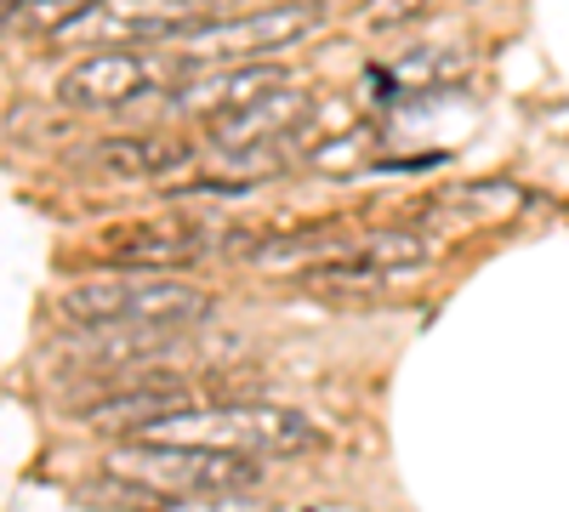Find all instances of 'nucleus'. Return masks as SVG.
<instances>
[{"label": "nucleus", "mask_w": 569, "mask_h": 512, "mask_svg": "<svg viewBox=\"0 0 569 512\" xmlns=\"http://www.w3.org/2000/svg\"><path fill=\"white\" fill-rule=\"evenodd\" d=\"M109 473L142 479L171 495H228V490H257L262 461L246 450H217V444H182V439H142L120 444L109 455Z\"/></svg>", "instance_id": "obj_4"}, {"label": "nucleus", "mask_w": 569, "mask_h": 512, "mask_svg": "<svg viewBox=\"0 0 569 512\" xmlns=\"http://www.w3.org/2000/svg\"><path fill=\"white\" fill-rule=\"evenodd\" d=\"M308 165L325 171V177H353V171L376 165V131L370 126H353L348 137H330V143H319L308 154Z\"/></svg>", "instance_id": "obj_13"}, {"label": "nucleus", "mask_w": 569, "mask_h": 512, "mask_svg": "<svg viewBox=\"0 0 569 512\" xmlns=\"http://www.w3.org/2000/svg\"><path fill=\"white\" fill-rule=\"evenodd\" d=\"M194 404V393H188V382L177 377H160V382H131V388H114L109 399H91L74 410L80 428H103V433H149L154 422H166V415L188 410Z\"/></svg>", "instance_id": "obj_7"}, {"label": "nucleus", "mask_w": 569, "mask_h": 512, "mask_svg": "<svg viewBox=\"0 0 569 512\" xmlns=\"http://www.w3.org/2000/svg\"><path fill=\"white\" fill-rule=\"evenodd\" d=\"M325 18L319 0H279V7H257L251 18H182V23H131L137 40H171L182 46V58L194 63H228L251 52H279L302 34H313Z\"/></svg>", "instance_id": "obj_1"}, {"label": "nucleus", "mask_w": 569, "mask_h": 512, "mask_svg": "<svg viewBox=\"0 0 569 512\" xmlns=\"http://www.w3.org/2000/svg\"><path fill=\"white\" fill-rule=\"evenodd\" d=\"M166 7L194 12V18H222V12H233V7H246V0H166Z\"/></svg>", "instance_id": "obj_15"}, {"label": "nucleus", "mask_w": 569, "mask_h": 512, "mask_svg": "<svg viewBox=\"0 0 569 512\" xmlns=\"http://www.w3.org/2000/svg\"><path fill=\"white\" fill-rule=\"evenodd\" d=\"M433 0H359V23H370V29H399V23H416Z\"/></svg>", "instance_id": "obj_14"}, {"label": "nucleus", "mask_w": 569, "mask_h": 512, "mask_svg": "<svg viewBox=\"0 0 569 512\" xmlns=\"http://www.w3.org/2000/svg\"><path fill=\"white\" fill-rule=\"evenodd\" d=\"M427 262H433V240H421V234H382V240L353 245L337 262L302 268V285L308 291H370V285H382V279L416 273Z\"/></svg>", "instance_id": "obj_5"}, {"label": "nucleus", "mask_w": 569, "mask_h": 512, "mask_svg": "<svg viewBox=\"0 0 569 512\" xmlns=\"http://www.w3.org/2000/svg\"><path fill=\"white\" fill-rule=\"evenodd\" d=\"M149 439H182V444H217L246 455H313L325 439L308 415L279 404H188L149 428Z\"/></svg>", "instance_id": "obj_2"}, {"label": "nucleus", "mask_w": 569, "mask_h": 512, "mask_svg": "<svg viewBox=\"0 0 569 512\" xmlns=\"http://www.w3.org/2000/svg\"><path fill=\"white\" fill-rule=\"evenodd\" d=\"M63 319L86 331H114V324H149V331H182L211 313V297L182 285V279H86L63 291Z\"/></svg>", "instance_id": "obj_3"}, {"label": "nucleus", "mask_w": 569, "mask_h": 512, "mask_svg": "<svg viewBox=\"0 0 569 512\" xmlns=\"http://www.w3.org/2000/svg\"><path fill=\"white\" fill-rule=\"evenodd\" d=\"M98 12V0H12L7 7V29L12 34H58L80 18Z\"/></svg>", "instance_id": "obj_12"}, {"label": "nucleus", "mask_w": 569, "mask_h": 512, "mask_svg": "<svg viewBox=\"0 0 569 512\" xmlns=\"http://www.w3.org/2000/svg\"><path fill=\"white\" fill-rule=\"evenodd\" d=\"M114 262L126 268H166V262H188L206 251V228H188V222H160V228H137V234H120L109 240Z\"/></svg>", "instance_id": "obj_10"}, {"label": "nucleus", "mask_w": 569, "mask_h": 512, "mask_svg": "<svg viewBox=\"0 0 569 512\" xmlns=\"http://www.w3.org/2000/svg\"><path fill=\"white\" fill-rule=\"evenodd\" d=\"M98 154L114 177H160V171H177L188 160L166 137H120V143H103Z\"/></svg>", "instance_id": "obj_11"}, {"label": "nucleus", "mask_w": 569, "mask_h": 512, "mask_svg": "<svg viewBox=\"0 0 569 512\" xmlns=\"http://www.w3.org/2000/svg\"><path fill=\"white\" fill-rule=\"evenodd\" d=\"M284 86V69H268V63H240V69H222V74H206V80H182L171 86V103L182 109H200V114H228V109H246L257 98H268V91Z\"/></svg>", "instance_id": "obj_9"}, {"label": "nucleus", "mask_w": 569, "mask_h": 512, "mask_svg": "<svg viewBox=\"0 0 569 512\" xmlns=\"http://www.w3.org/2000/svg\"><path fill=\"white\" fill-rule=\"evenodd\" d=\"M302 120H308V98L291 91V86H279V91H268V98H257L246 109L217 114L211 120V143H222V149H268L273 137L297 131Z\"/></svg>", "instance_id": "obj_8"}, {"label": "nucleus", "mask_w": 569, "mask_h": 512, "mask_svg": "<svg viewBox=\"0 0 569 512\" xmlns=\"http://www.w3.org/2000/svg\"><path fill=\"white\" fill-rule=\"evenodd\" d=\"M149 86H154V63L149 58H137V52H91L58 80V103L98 114V109H126Z\"/></svg>", "instance_id": "obj_6"}]
</instances>
